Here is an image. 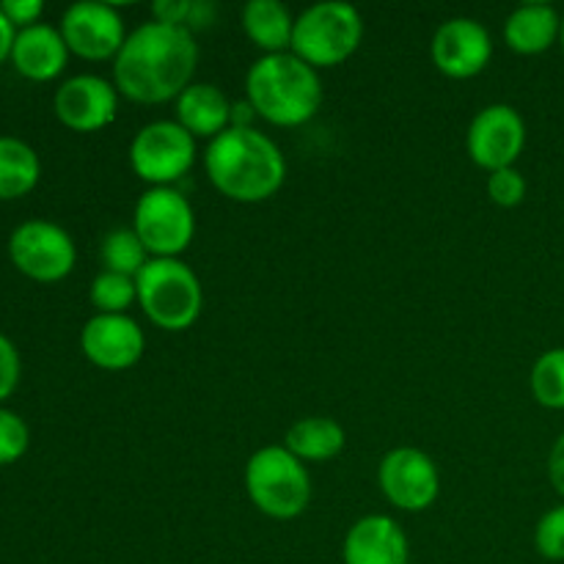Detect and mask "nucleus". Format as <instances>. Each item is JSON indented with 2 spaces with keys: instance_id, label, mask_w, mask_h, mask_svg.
I'll return each mask as SVG.
<instances>
[{
  "instance_id": "1",
  "label": "nucleus",
  "mask_w": 564,
  "mask_h": 564,
  "mask_svg": "<svg viewBox=\"0 0 564 564\" xmlns=\"http://www.w3.org/2000/svg\"><path fill=\"white\" fill-rule=\"evenodd\" d=\"M198 44L187 28L143 22L113 58V86L141 105H163L193 83Z\"/></svg>"
},
{
  "instance_id": "2",
  "label": "nucleus",
  "mask_w": 564,
  "mask_h": 564,
  "mask_svg": "<svg viewBox=\"0 0 564 564\" xmlns=\"http://www.w3.org/2000/svg\"><path fill=\"white\" fill-rule=\"evenodd\" d=\"M204 171L218 193L240 204H259L284 187L286 160L273 138L253 127H229L204 152Z\"/></svg>"
},
{
  "instance_id": "3",
  "label": "nucleus",
  "mask_w": 564,
  "mask_h": 564,
  "mask_svg": "<svg viewBox=\"0 0 564 564\" xmlns=\"http://www.w3.org/2000/svg\"><path fill=\"white\" fill-rule=\"evenodd\" d=\"M246 94L264 121L275 127H301L314 119L323 105V80L314 66L290 50L253 61L246 77Z\"/></svg>"
},
{
  "instance_id": "4",
  "label": "nucleus",
  "mask_w": 564,
  "mask_h": 564,
  "mask_svg": "<svg viewBox=\"0 0 564 564\" xmlns=\"http://www.w3.org/2000/svg\"><path fill=\"white\" fill-rule=\"evenodd\" d=\"M246 490L251 505L273 521L303 516L312 501V477L284 444L262 446L246 463Z\"/></svg>"
},
{
  "instance_id": "5",
  "label": "nucleus",
  "mask_w": 564,
  "mask_h": 564,
  "mask_svg": "<svg viewBox=\"0 0 564 564\" xmlns=\"http://www.w3.org/2000/svg\"><path fill=\"white\" fill-rule=\"evenodd\" d=\"M135 286L143 314L160 330H185L202 314V281L182 259H149Z\"/></svg>"
},
{
  "instance_id": "6",
  "label": "nucleus",
  "mask_w": 564,
  "mask_h": 564,
  "mask_svg": "<svg viewBox=\"0 0 564 564\" xmlns=\"http://www.w3.org/2000/svg\"><path fill=\"white\" fill-rule=\"evenodd\" d=\"M364 39V20L356 6L341 0L314 3L295 17L292 53L314 69H330L350 58Z\"/></svg>"
},
{
  "instance_id": "7",
  "label": "nucleus",
  "mask_w": 564,
  "mask_h": 564,
  "mask_svg": "<svg viewBox=\"0 0 564 564\" xmlns=\"http://www.w3.org/2000/svg\"><path fill=\"white\" fill-rule=\"evenodd\" d=\"M132 229L152 259H180L196 237V213L176 187H149L135 204Z\"/></svg>"
},
{
  "instance_id": "8",
  "label": "nucleus",
  "mask_w": 564,
  "mask_h": 564,
  "mask_svg": "<svg viewBox=\"0 0 564 564\" xmlns=\"http://www.w3.org/2000/svg\"><path fill=\"white\" fill-rule=\"evenodd\" d=\"M196 163V138L176 121H152L130 143V165L147 185L174 187Z\"/></svg>"
},
{
  "instance_id": "9",
  "label": "nucleus",
  "mask_w": 564,
  "mask_h": 564,
  "mask_svg": "<svg viewBox=\"0 0 564 564\" xmlns=\"http://www.w3.org/2000/svg\"><path fill=\"white\" fill-rule=\"evenodd\" d=\"M9 257L33 281H61L77 262L75 240L64 226L44 218L22 220L9 237Z\"/></svg>"
},
{
  "instance_id": "10",
  "label": "nucleus",
  "mask_w": 564,
  "mask_h": 564,
  "mask_svg": "<svg viewBox=\"0 0 564 564\" xmlns=\"http://www.w3.org/2000/svg\"><path fill=\"white\" fill-rule=\"evenodd\" d=\"M378 482L386 499L405 512H424L438 501L441 474L433 457L416 446H397L380 460Z\"/></svg>"
},
{
  "instance_id": "11",
  "label": "nucleus",
  "mask_w": 564,
  "mask_h": 564,
  "mask_svg": "<svg viewBox=\"0 0 564 564\" xmlns=\"http://www.w3.org/2000/svg\"><path fill=\"white\" fill-rule=\"evenodd\" d=\"M527 147V121L512 105L496 102L479 110L466 132V149L488 174L512 169Z\"/></svg>"
},
{
  "instance_id": "12",
  "label": "nucleus",
  "mask_w": 564,
  "mask_h": 564,
  "mask_svg": "<svg viewBox=\"0 0 564 564\" xmlns=\"http://www.w3.org/2000/svg\"><path fill=\"white\" fill-rule=\"evenodd\" d=\"M61 36L69 53L88 61H105L119 55L130 33L113 3L80 0V3H72L61 17Z\"/></svg>"
},
{
  "instance_id": "13",
  "label": "nucleus",
  "mask_w": 564,
  "mask_h": 564,
  "mask_svg": "<svg viewBox=\"0 0 564 564\" xmlns=\"http://www.w3.org/2000/svg\"><path fill=\"white\" fill-rule=\"evenodd\" d=\"M430 55H433V64L438 66L441 75L468 80V77H477L479 72H485V66L490 64L494 39L482 22L471 20V17H455L435 31Z\"/></svg>"
},
{
  "instance_id": "14",
  "label": "nucleus",
  "mask_w": 564,
  "mask_h": 564,
  "mask_svg": "<svg viewBox=\"0 0 564 564\" xmlns=\"http://www.w3.org/2000/svg\"><path fill=\"white\" fill-rule=\"evenodd\" d=\"M83 356L99 369L124 372L147 350V336L130 314H94L80 330Z\"/></svg>"
},
{
  "instance_id": "15",
  "label": "nucleus",
  "mask_w": 564,
  "mask_h": 564,
  "mask_svg": "<svg viewBox=\"0 0 564 564\" xmlns=\"http://www.w3.org/2000/svg\"><path fill=\"white\" fill-rule=\"evenodd\" d=\"M55 116L75 132H97L119 113V91L99 75H75L55 88Z\"/></svg>"
},
{
  "instance_id": "16",
  "label": "nucleus",
  "mask_w": 564,
  "mask_h": 564,
  "mask_svg": "<svg viewBox=\"0 0 564 564\" xmlns=\"http://www.w3.org/2000/svg\"><path fill=\"white\" fill-rule=\"evenodd\" d=\"M345 564H411V543L389 516H367L352 523L341 545Z\"/></svg>"
},
{
  "instance_id": "17",
  "label": "nucleus",
  "mask_w": 564,
  "mask_h": 564,
  "mask_svg": "<svg viewBox=\"0 0 564 564\" xmlns=\"http://www.w3.org/2000/svg\"><path fill=\"white\" fill-rule=\"evenodd\" d=\"M69 61V47H66L61 28L36 22V25L20 28L11 47V64L17 72L31 80H53L64 72Z\"/></svg>"
},
{
  "instance_id": "18",
  "label": "nucleus",
  "mask_w": 564,
  "mask_h": 564,
  "mask_svg": "<svg viewBox=\"0 0 564 564\" xmlns=\"http://www.w3.org/2000/svg\"><path fill=\"white\" fill-rule=\"evenodd\" d=\"M229 97L213 83H191L176 97V124L185 127L193 138L215 141L231 127Z\"/></svg>"
},
{
  "instance_id": "19",
  "label": "nucleus",
  "mask_w": 564,
  "mask_h": 564,
  "mask_svg": "<svg viewBox=\"0 0 564 564\" xmlns=\"http://www.w3.org/2000/svg\"><path fill=\"white\" fill-rule=\"evenodd\" d=\"M562 17L549 3H523L507 17L505 42L518 55H540L560 42Z\"/></svg>"
},
{
  "instance_id": "20",
  "label": "nucleus",
  "mask_w": 564,
  "mask_h": 564,
  "mask_svg": "<svg viewBox=\"0 0 564 564\" xmlns=\"http://www.w3.org/2000/svg\"><path fill=\"white\" fill-rule=\"evenodd\" d=\"M242 28H246V36L251 39L253 47L262 50V55H279L292 50L295 17L279 0H251V3H246Z\"/></svg>"
},
{
  "instance_id": "21",
  "label": "nucleus",
  "mask_w": 564,
  "mask_h": 564,
  "mask_svg": "<svg viewBox=\"0 0 564 564\" xmlns=\"http://www.w3.org/2000/svg\"><path fill=\"white\" fill-rule=\"evenodd\" d=\"M347 444L345 427L336 419L308 416L301 419L286 433L284 446L301 463H328L341 455Z\"/></svg>"
},
{
  "instance_id": "22",
  "label": "nucleus",
  "mask_w": 564,
  "mask_h": 564,
  "mask_svg": "<svg viewBox=\"0 0 564 564\" xmlns=\"http://www.w3.org/2000/svg\"><path fill=\"white\" fill-rule=\"evenodd\" d=\"M42 176V163L31 143L0 135V198H17L33 191Z\"/></svg>"
},
{
  "instance_id": "23",
  "label": "nucleus",
  "mask_w": 564,
  "mask_h": 564,
  "mask_svg": "<svg viewBox=\"0 0 564 564\" xmlns=\"http://www.w3.org/2000/svg\"><path fill=\"white\" fill-rule=\"evenodd\" d=\"M99 257H102L105 270L130 275V279H138V273H141L149 264V259H152L132 226L130 229L121 226V229L108 231V235L102 237V246H99Z\"/></svg>"
},
{
  "instance_id": "24",
  "label": "nucleus",
  "mask_w": 564,
  "mask_h": 564,
  "mask_svg": "<svg viewBox=\"0 0 564 564\" xmlns=\"http://www.w3.org/2000/svg\"><path fill=\"white\" fill-rule=\"evenodd\" d=\"M534 400L549 411H564V347L543 352L529 375Z\"/></svg>"
},
{
  "instance_id": "25",
  "label": "nucleus",
  "mask_w": 564,
  "mask_h": 564,
  "mask_svg": "<svg viewBox=\"0 0 564 564\" xmlns=\"http://www.w3.org/2000/svg\"><path fill=\"white\" fill-rule=\"evenodd\" d=\"M88 297H91V306L97 308V314H127V308L138 301L135 279L102 270L91 281Z\"/></svg>"
},
{
  "instance_id": "26",
  "label": "nucleus",
  "mask_w": 564,
  "mask_h": 564,
  "mask_svg": "<svg viewBox=\"0 0 564 564\" xmlns=\"http://www.w3.org/2000/svg\"><path fill=\"white\" fill-rule=\"evenodd\" d=\"M31 444V430L20 413L0 408V466L20 460Z\"/></svg>"
},
{
  "instance_id": "27",
  "label": "nucleus",
  "mask_w": 564,
  "mask_h": 564,
  "mask_svg": "<svg viewBox=\"0 0 564 564\" xmlns=\"http://www.w3.org/2000/svg\"><path fill=\"white\" fill-rule=\"evenodd\" d=\"M534 549L543 560L564 562V505L540 518L534 529Z\"/></svg>"
},
{
  "instance_id": "28",
  "label": "nucleus",
  "mask_w": 564,
  "mask_h": 564,
  "mask_svg": "<svg viewBox=\"0 0 564 564\" xmlns=\"http://www.w3.org/2000/svg\"><path fill=\"white\" fill-rule=\"evenodd\" d=\"M488 196L496 207H518L527 198V176L516 165L512 169L494 171V174H488Z\"/></svg>"
},
{
  "instance_id": "29",
  "label": "nucleus",
  "mask_w": 564,
  "mask_h": 564,
  "mask_svg": "<svg viewBox=\"0 0 564 564\" xmlns=\"http://www.w3.org/2000/svg\"><path fill=\"white\" fill-rule=\"evenodd\" d=\"M20 369L22 364L14 341L0 334V402L6 397H11V391L17 389V383H20Z\"/></svg>"
},
{
  "instance_id": "30",
  "label": "nucleus",
  "mask_w": 564,
  "mask_h": 564,
  "mask_svg": "<svg viewBox=\"0 0 564 564\" xmlns=\"http://www.w3.org/2000/svg\"><path fill=\"white\" fill-rule=\"evenodd\" d=\"M193 17V0H158L152 6V20L163 25L187 28Z\"/></svg>"
},
{
  "instance_id": "31",
  "label": "nucleus",
  "mask_w": 564,
  "mask_h": 564,
  "mask_svg": "<svg viewBox=\"0 0 564 564\" xmlns=\"http://www.w3.org/2000/svg\"><path fill=\"white\" fill-rule=\"evenodd\" d=\"M0 9H3V14L9 17L11 25L28 28V25H36L39 17H42L44 11V3L42 0H3Z\"/></svg>"
},
{
  "instance_id": "32",
  "label": "nucleus",
  "mask_w": 564,
  "mask_h": 564,
  "mask_svg": "<svg viewBox=\"0 0 564 564\" xmlns=\"http://www.w3.org/2000/svg\"><path fill=\"white\" fill-rule=\"evenodd\" d=\"M549 479H551V485H554L556 494L564 499V433L554 441V446H551Z\"/></svg>"
},
{
  "instance_id": "33",
  "label": "nucleus",
  "mask_w": 564,
  "mask_h": 564,
  "mask_svg": "<svg viewBox=\"0 0 564 564\" xmlns=\"http://www.w3.org/2000/svg\"><path fill=\"white\" fill-rule=\"evenodd\" d=\"M14 36H17V28L11 25V20L3 14V9H0V64H3L6 58H11Z\"/></svg>"
},
{
  "instance_id": "34",
  "label": "nucleus",
  "mask_w": 564,
  "mask_h": 564,
  "mask_svg": "<svg viewBox=\"0 0 564 564\" xmlns=\"http://www.w3.org/2000/svg\"><path fill=\"white\" fill-rule=\"evenodd\" d=\"M257 119V110L248 102H235L231 105V127H251V121Z\"/></svg>"
},
{
  "instance_id": "35",
  "label": "nucleus",
  "mask_w": 564,
  "mask_h": 564,
  "mask_svg": "<svg viewBox=\"0 0 564 564\" xmlns=\"http://www.w3.org/2000/svg\"><path fill=\"white\" fill-rule=\"evenodd\" d=\"M560 44H562V50H564V17H562V33H560Z\"/></svg>"
}]
</instances>
